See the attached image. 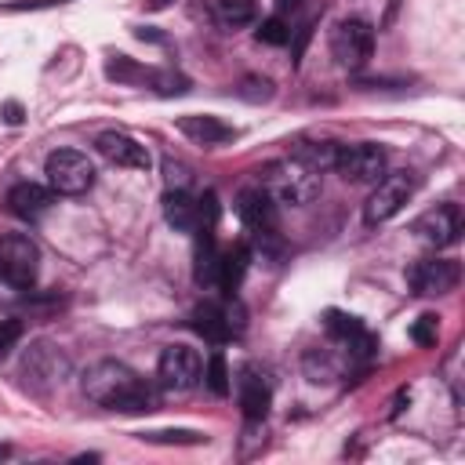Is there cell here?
Masks as SVG:
<instances>
[{
    "label": "cell",
    "mask_w": 465,
    "mask_h": 465,
    "mask_svg": "<svg viewBox=\"0 0 465 465\" xmlns=\"http://www.w3.org/2000/svg\"><path fill=\"white\" fill-rule=\"evenodd\" d=\"M84 396L98 407L120 411V414H145L156 407V392L149 381H142L127 363L120 360H98L84 371Z\"/></svg>",
    "instance_id": "6da1fadb"
},
{
    "label": "cell",
    "mask_w": 465,
    "mask_h": 465,
    "mask_svg": "<svg viewBox=\"0 0 465 465\" xmlns=\"http://www.w3.org/2000/svg\"><path fill=\"white\" fill-rule=\"evenodd\" d=\"M258 185L283 207H305L320 196V171L305 167L302 160H272L258 171Z\"/></svg>",
    "instance_id": "7a4b0ae2"
},
{
    "label": "cell",
    "mask_w": 465,
    "mask_h": 465,
    "mask_svg": "<svg viewBox=\"0 0 465 465\" xmlns=\"http://www.w3.org/2000/svg\"><path fill=\"white\" fill-rule=\"evenodd\" d=\"M69 371H73V363H69V356L54 345V341H33L25 352H22V378H25V385L29 389H36V392H51V389H58L65 378H69Z\"/></svg>",
    "instance_id": "3957f363"
},
{
    "label": "cell",
    "mask_w": 465,
    "mask_h": 465,
    "mask_svg": "<svg viewBox=\"0 0 465 465\" xmlns=\"http://www.w3.org/2000/svg\"><path fill=\"white\" fill-rule=\"evenodd\" d=\"M40 272V247L25 232H4L0 236V280L7 287L29 291Z\"/></svg>",
    "instance_id": "277c9868"
},
{
    "label": "cell",
    "mask_w": 465,
    "mask_h": 465,
    "mask_svg": "<svg viewBox=\"0 0 465 465\" xmlns=\"http://www.w3.org/2000/svg\"><path fill=\"white\" fill-rule=\"evenodd\" d=\"M44 174H47L51 193L58 196H80L94 185V163L80 149H54L44 163Z\"/></svg>",
    "instance_id": "5b68a950"
},
{
    "label": "cell",
    "mask_w": 465,
    "mask_h": 465,
    "mask_svg": "<svg viewBox=\"0 0 465 465\" xmlns=\"http://www.w3.org/2000/svg\"><path fill=\"white\" fill-rule=\"evenodd\" d=\"M414 174L411 171H385L378 182H374V193L367 196L363 203V222L367 225H381L389 222L392 214L403 211V203L414 196Z\"/></svg>",
    "instance_id": "8992f818"
},
{
    "label": "cell",
    "mask_w": 465,
    "mask_h": 465,
    "mask_svg": "<svg viewBox=\"0 0 465 465\" xmlns=\"http://www.w3.org/2000/svg\"><path fill=\"white\" fill-rule=\"evenodd\" d=\"M203 374V360L193 345H167L156 360V385L167 392H189Z\"/></svg>",
    "instance_id": "52a82bcc"
},
{
    "label": "cell",
    "mask_w": 465,
    "mask_h": 465,
    "mask_svg": "<svg viewBox=\"0 0 465 465\" xmlns=\"http://www.w3.org/2000/svg\"><path fill=\"white\" fill-rule=\"evenodd\" d=\"M371 51H374V29H371V22H363V18H341L331 29V54H334L338 65L360 69V65H367Z\"/></svg>",
    "instance_id": "ba28073f"
},
{
    "label": "cell",
    "mask_w": 465,
    "mask_h": 465,
    "mask_svg": "<svg viewBox=\"0 0 465 465\" xmlns=\"http://www.w3.org/2000/svg\"><path fill=\"white\" fill-rule=\"evenodd\" d=\"M334 171L352 182V185H374L385 174V149L374 142H352V145H338L334 156Z\"/></svg>",
    "instance_id": "9c48e42d"
},
{
    "label": "cell",
    "mask_w": 465,
    "mask_h": 465,
    "mask_svg": "<svg viewBox=\"0 0 465 465\" xmlns=\"http://www.w3.org/2000/svg\"><path fill=\"white\" fill-rule=\"evenodd\" d=\"M461 280V269L458 262L450 258H421L407 269V283L414 294H425V298H440V294H450Z\"/></svg>",
    "instance_id": "30bf717a"
},
{
    "label": "cell",
    "mask_w": 465,
    "mask_h": 465,
    "mask_svg": "<svg viewBox=\"0 0 465 465\" xmlns=\"http://www.w3.org/2000/svg\"><path fill=\"white\" fill-rule=\"evenodd\" d=\"M94 149H98V156H102L105 163H113V167L149 171V163H153L149 149H145L138 138L124 134V131H102V134L94 138Z\"/></svg>",
    "instance_id": "8fae6325"
},
{
    "label": "cell",
    "mask_w": 465,
    "mask_h": 465,
    "mask_svg": "<svg viewBox=\"0 0 465 465\" xmlns=\"http://www.w3.org/2000/svg\"><path fill=\"white\" fill-rule=\"evenodd\" d=\"M414 232L429 243V247H450L461 236V207L458 203H440L432 211H425L414 222Z\"/></svg>",
    "instance_id": "7c38bea8"
},
{
    "label": "cell",
    "mask_w": 465,
    "mask_h": 465,
    "mask_svg": "<svg viewBox=\"0 0 465 465\" xmlns=\"http://www.w3.org/2000/svg\"><path fill=\"white\" fill-rule=\"evenodd\" d=\"M280 203L262 189V185H251V189H240L236 196V214L240 222L251 229V232H276V222H280Z\"/></svg>",
    "instance_id": "4fadbf2b"
},
{
    "label": "cell",
    "mask_w": 465,
    "mask_h": 465,
    "mask_svg": "<svg viewBox=\"0 0 465 465\" xmlns=\"http://www.w3.org/2000/svg\"><path fill=\"white\" fill-rule=\"evenodd\" d=\"M323 327H327V334H331V338H338L352 356L367 360V356L374 352V338L363 331V323H360L356 316L338 312V309H327V312H323Z\"/></svg>",
    "instance_id": "5bb4252c"
},
{
    "label": "cell",
    "mask_w": 465,
    "mask_h": 465,
    "mask_svg": "<svg viewBox=\"0 0 465 465\" xmlns=\"http://www.w3.org/2000/svg\"><path fill=\"white\" fill-rule=\"evenodd\" d=\"M236 389H240L243 418H247V421H262V418L269 414V403H272V385H269V378H265L258 367H243Z\"/></svg>",
    "instance_id": "9a60e30c"
},
{
    "label": "cell",
    "mask_w": 465,
    "mask_h": 465,
    "mask_svg": "<svg viewBox=\"0 0 465 465\" xmlns=\"http://www.w3.org/2000/svg\"><path fill=\"white\" fill-rule=\"evenodd\" d=\"M51 200H54L51 189H44V185H36V182H18V185L7 189V200H4V203H7V211H11L15 218H22V222H36V218L47 214Z\"/></svg>",
    "instance_id": "2e32d148"
},
{
    "label": "cell",
    "mask_w": 465,
    "mask_h": 465,
    "mask_svg": "<svg viewBox=\"0 0 465 465\" xmlns=\"http://www.w3.org/2000/svg\"><path fill=\"white\" fill-rule=\"evenodd\" d=\"M178 131L185 138H193L196 145H222V142H232L236 131L222 120V116H211V113H189V116H178Z\"/></svg>",
    "instance_id": "e0dca14e"
},
{
    "label": "cell",
    "mask_w": 465,
    "mask_h": 465,
    "mask_svg": "<svg viewBox=\"0 0 465 465\" xmlns=\"http://www.w3.org/2000/svg\"><path fill=\"white\" fill-rule=\"evenodd\" d=\"M193 327H196L211 345H222V341H229V338L240 331V320H232V309H222V305H214V302H203V305H196V312H193Z\"/></svg>",
    "instance_id": "ac0fdd59"
},
{
    "label": "cell",
    "mask_w": 465,
    "mask_h": 465,
    "mask_svg": "<svg viewBox=\"0 0 465 465\" xmlns=\"http://www.w3.org/2000/svg\"><path fill=\"white\" fill-rule=\"evenodd\" d=\"M163 222H167L174 232H196V229H200L196 200H193L185 189H167V193H163Z\"/></svg>",
    "instance_id": "d6986e66"
},
{
    "label": "cell",
    "mask_w": 465,
    "mask_h": 465,
    "mask_svg": "<svg viewBox=\"0 0 465 465\" xmlns=\"http://www.w3.org/2000/svg\"><path fill=\"white\" fill-rule=\"evenodd\" d=\"M156 73H160V69L142 65V62H134V58H127V54H113V58H105V80H113V84L153 87V84H156Z\"/></svg>",
    "instance_id": "ffe728a7"
},
{
    "label": "cell",
    "mask_w": 465,
    "mask_h": 465,
    "mask_svg": "<svg viewBox=\"0 0 465 465\" xmlns=\"http://www.w3.org/2000/svg\"><path fill=\"white\" fill-rule=\"evenodd\" d=\"M247 265H251V247L247 243H236L232 251H225V254H218V272H214V283L232 298L236 291H240V283H243V272H247Z\"/></svg>",
    "instance_id": "44dd1931"
},
{
    "label": "cell",
    "mask_w": 465,
    "mask_h": 465,
    "mask_svg": "<svg viewBox=\"0 0 465 465\" xmlns=\"http://www.w3.org/2000/svg\"><path fill=\"white\" fill-rule=\"evenodd\" d=\"M218 272V247H214V229H196V265L193 276L200 287H211Z\"/></svg>",
    "instance_id": "7402d4cb"
},
{
    "label": "cell",
    "mask_w": 465,
    "mask_h": 465,
    "mask_svg": "<svg viewBox=\"0 0 465 465\" xmlns=\"http://www.w3.org/2000/svg\"><path fill=\"white\" fill-rule=\"evenodd\" d=\"M334 156H338V142H327V138H320V142H298V149H294V160H302L312 171L334 167Z\"/></svg>",
    "instance_id": "603a6c76"
},
{
    "label": "cell",
    "mask_w": 465,
    "mask_h": 465,
    "mask_svg": "<svg viewBox=\"0 0 465 465\" xmlns=\"http://www.w3.org/2000/svg\"><path fill=\"white\" fill-rule=\"evenodd\" d=\"M214 15H218V22H222V25L236 29V25L254 22L258 4H254V0H214Z\"/></svg>",
    "instance_id": "cb8c5ba5"
},
{
    "label": "cell",
    "mask_w": 465,
    "mask_h": 465,
    "mask_svg": "<svg viewBox=\"0 0 465 465\" xmlns=\"http://www.w3.org/2000/svg\"><path fill=\"white\" fill-rule=\"evenodd\" d=\"M142 443H174V447H196V443H207L203 432H193V429H153V432H138Z\"/></svg>",
    "instance_id": "d4e9b609"
},
{
    "label": "cell",
    "mask_w": 465,
    "mask_h": 465,
    "mask_svg": "<svg viewBox=\"0 0 465 465\" xmlns=\"http://www.w3.org/2000/svg\"><path fill=\"white\" fill-rule=\"evenodd\" d=\"M305 374L312 381H331V378H338V367H334V360L323 349H309L305 352Z\"/></svg>",
    "instance_id": "484cf974"
},
{
    "label": "cell",
    "mask_w": 465,
    "mask_h": 465,
    "mask_svg": "<svg viewBox=\"0 0 465 465\" xmlns=\"http://www.w3.org/2000/svg\"><path fill=\"white\" fill-rule=\"evenodd\" d=\"M203 381H207V389H211L214 396H225V392H229V367H225V356H222V352H214V356L207 360Z\"/></svg>",
    "instance_id": "4316f807"
},
{
    "label": "cell",
    "mask_w": 465,
    "mask_h": 465,
    "mask_svg": "<svg viewBox=\"0 0 465 465\" xmlns=\"http://www.w3.org/2000/svg\"><path fill=\"white\" fill-rule=\"evenodd\" d=\"M436 338H440V316L425 312V316H418V320L411 323V341H414V345L432 349V345H436Z\"/></svg>",
    "instance_id": "83f0119b"
},
{
    "label": "cell",
    "mask_w": 465,
    "mask_h": 465,
    "mask_svg": "<svg viewBox=\"0 0 465 465\" xmlns=\"http://www.w3.org/2000/svg\"><path fill=\"white\" fill-rule=\"evenodd\" d=\"M258 40H262V44H272V47H283V44L291 40V25H287L280 15H272V18H265V22L258 25Z\"/></svg>",
    "instance_id": "f1b7e54d"
},
{
    "label": "cell",
    "mask_w": 465,
    "mask_h": 465,
    "mask_svg": "<svg viewBox=\"0 0 465 465\" xmlns=\"http://www.w3.org/2000/svg\"><path fill=\"white\" fill-rule=\"evenodd\" d=\"M236 94H240L243 102H269V98H272V84H269L265 76H243L240 87H236Z\"/></svg>",
    "instance_id": "f546056e"
},
{
    "label": "cell",
    "mask_w": 465,
    "mask_h": 465,
    "mask_svg": "<svg viewBox=\"0 0 465 465\" xmlns=\"http://www.w3.org/2000/svg\"><path fill=\"white\" fill-rule=\"evenodd\" d=\"M163 182H167V189H189V182H193L189 163L167 156V160H163Z\"/></svg>",
    "instance_id": "4dcf8cb0"
},
{
    "label": "cell",
    "mask_w": 465,
    "mask_h": 465,
    "mask_svg": "<svg viewBox=\"0 0 465 465\" xmlns=\"http://www.w3.org/2000/svg\"><path fill=\"white\" fill-rule=\"evenodd\" d=\"M22 334H25L22 320H15V316L0 320V356H7V352H11V349L22 341Z\"/></svg>",
    "instance_id": "1f68e13d"
},
{
    "label": "cell",
    "mask_w": 465,
    "mask_h": 465,
    "mask_svg": "<svg viewBox=\"0 0 465 465\" xmlns=\"http://www.w3.org/2000/svg\"><path fill=\"white\" fill-rule=\"evenodd\" d=\"M0 116H4V124L18 127V124H22V116H25V113H22V102H15V98H11V102H4V105H0Z\"/></svg>",
    "instance_id": "d6a6232c"
},
{
    "label": "cell",
    "mask_w": 465,
    "mask_h": 465,
    "mask_svg": "<svg viewBox=\"0 0 465 465\" xmlns=\"http://www.w3.org/2000/svg\"><path fill=\"white\" fill-rule=\"evenodd\" d=\"M138 40H156V44H163V36H160L153 25H142V29H138Z\"/></svg>",
    "instance_id": "836d02e7"
},
{
    "label": "cell",
    "mask_w": 465,
    "mask_h": 465,
    "mask_svg": "<svg viewBox=\"0 0 465 465\" xmlns=\"http://www.w3.org/2000/svg\"><path fill=\"white\" fill-rule=\"evenodd\" d=\"M167 4H171V0H142V7H145V11H163Z\"/></svg>",
    "instance_id": "e575fe53"
},
{
    "label": "cell",
    "mask_w": 465,
    "mask_h": 465,
    "mask_svg": "<svg viewBox=\"0 0 465 465\" xmlns=\"http://www.w3.org/2000/svg\"><path fill=\"white\" fill-rule=\"evenodd\" d=\"M298 4H302V0H276V7H280V11H294Z\"/></svg>",
    "instance_id": "d590c367"
},
{
    "label": "cell",
    "mask_w": 465,
    "mask_h": 465,
    "mask_svg": "<svg viewBox=\"0 0 465 465\" xmlns=\"http://www.w3.org/2000/svg\"><path fill=\"white\" fill-rule=\"evenodd\" d=\"M11 454V447H0V458H7Z\"/></svg>",
    "instance_id": "8d00e7d4"
}]
</instances>
